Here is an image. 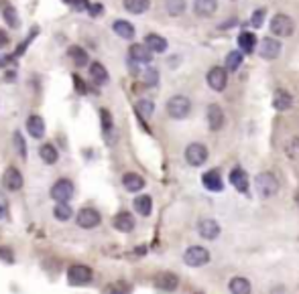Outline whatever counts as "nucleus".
<instances>
[{
    "mask_svg": "<svg viewBox=\"0 0 299 294\" xmlns=\"http://www.w3.org/2000/svg\"><path fill=\"white\" fill-rule=\"evenodd\" d=\"M202 183H204V187H206L208 191H212V193H220V191L224 189V180H222V175H220L218 171H208V173H204Z\"/></svg>",
    "mask_w": 299,
    "mask_h": 294,
    "instance_id": "obj_16",
    "label": "nucleus"
},
{
    "mask_svg": "<svg viewBox=\"0 0 299 294\" xmlns=\"http://www.w3.org/2000/svg\"><path fill=\"white\" fill-rule=\"evenodd\" d=\"M295 203H297V205H299V189H297V191H295Z\"/></svg>",
    "mask_w": 299,
    "mask_h": 294,
    "instance_id": "obj_46",
    "label": "nucleus"
},
{
    "mask_svg": "<svg viewBox=\"0 0 299 294\" xmlns=\"http://www.w3.org/2000/svg\"><path fill=\"white\" fill-rule=\"evenodd\" d=\"M238 45H240V51H242V53H248V55H250V53L256 49V35H254V33H248V31L240 33Z\"/></svg>",
    "mask_w": 299,
    "mask_h": 294,
    "instance_id": "obj_26",
    "label": "nucleus"
},
{
    "mask_svg": "<svg viewBox=\"0 0 299 294\" xmlns=\"http://www.w3.org/2000/svg\"><path fill=\"white\" fill-rule=\"evenodd\" d=\"M75 221H77V225H79L82 230H94V228L100 225L102 215H100V211H96L94 207H84V209L77 211Z\"/></svg>",
    "mask_w": 299,
    "mask_h": 294,
    "instance_id": "obj_6",
    "label": "nucleus"
},
{
    "mask_svg": "<svg viewBox=\"0 0 299 294\" xmlns=\"http://www.w3.org/2000/svg\"><path fill=\"white\" fill-rule=\"evenodd\" d=\"M128 57L132 59L134 63H151L153 61V51L143 43H134L128 49Z\"/></svg>",
    "mask_w": 299,
    "mask_h": 294,
    "instance_id": "obj_13",
    "label": "nucleus"
},
{
    "mask_svg": "<svg viewBox=\"0 0 299 294\" xmlns=\"http://www.w3.org/2000/svg\"><path fill=\"white\" fill-rule=\"evenodd\" d=\"M155 284H157V288H161L165 292H173L180 286V278L173 272H161L155 276Z\"/></svg>",
    "mask_w": 299,
    "mask_h": 294,
    "instance_id": "obj_14",
    "label": "nucleus"
},
{
    "mask_svg": "<svg viewBox=\"0 0 299 294\" xmlns=\"http://www.w3.org/2000/svg\"><path fill=\"white\" fill-rule=\"evenodd\" d=\"M6 61H8L6 57H0V65H6Z\"/></svg>",
    "mask_w": 299,
    "mask_h": 294,
    "instance_id": "obj_45",
    "label": "nucleus"
},
{
    "mask_svg": "<svg viewBox=\"0 0 299 294\" xmlns=\"http://www.w3.org/2000/svg\"><path fill=\"white\" fill-rule=\"evenodd\" d=\"M6 43H8V37H6V33H4L2 29H0V49H2V47H4Z\"/></svg>",
    "mask_w": 299,
    "mask_h": 294,
    "instance_id": "obj_43",
    "label": "nucleus"
},
{
    "mask_svg": "<svg viewBox=\"0 0 299 294\" xmlns=\"http://www.w3.org/2000/svg\"><path fill=\"white\" fill-rule=\"evenodd\" d=\"M39 154H41V159H43L45 165H55L57 159H59V154H57V150H55L53 144H43L39 148Z\"/></svg>",
    "mask_w": 299,
    "mask_h": 294,
    "instance_id": "obj_28",
    "label": "nucleus"
},
{
    "mask_svg": "<svg viewBox=\"0 0 299 294\" xmlns=\"http://www.w3.org/2000/svg\"><path fill=\"white\" fill-rule=\"evenodd\" d=\"M14 146H16V150H18V156L25 159V156H27V150H25V140H23L21 132L14 134Z\"/></svg>",
    "mask_w": 299,
    "mask_h": 294,
    "instance_id": "obj_38",
    "label": "nucleus"
},
{
    "mask_svg": "<svg viewBox=\"0 0 299 294\" xmlns=\"http://www.w3.org/2000/svg\"><path fill=\"white\" fill-rule=\"evenodd\" d=\"M2 217H6V209H4V205H0V219Z\"/></svg>",
    "mask_w": 299,
    "mask_h": 294,
    "instance_id": "obj_44",
    "label": "nucleus"
},
{
    "mask_svg": "<svg viewBox=\"0 0 299 294\" xmlns=\"http://www.w3.org/2000/svg\"><path fill=\"white\" fill-rule=\"evenodd\" d=\"M69 57L73 59V63L77 65V67H84V65H88V53L82 49V47H71L69 49Z\"/></svg>",
    "mask_w": 299,
    "mask_h": 294,
    "instance_id": "obj_33",
    "label": "nucleus"
},
{
    "mask_svg": "<svg viewBox=\"0 0 299 294\" xmlns=\"http://www.w3.org/2000/svg\"><path fill=\"white\" fill-rule=\"evenodd\" d=\"M279 55H281V43H279L277 39L269 37V39H265V41L261 43V57L263 59L273 61V59H277Z\"/></svg>",
    "mask_w": 299,
    "mask_h": 294,
    "instance_id": "obj_15",
    "label": "nucleus"
},
{
    "mask_svg": "<svg viewBox=\"0 0 299 294\" xmlns=\"http://www.w3.org/2000/svg\"><path fill=\"white\" fill-rule=\"evenodd\" d=\"M27 130L33 138H43L45 136V120L41 116H29L27 118Z\"/></svg>",
    "mask_w": 299,
    "mask_h": 294,
    "instance_id": "obj_20",
    "label": "nucleus"
},
{
    "mask_svg": "<svg viewBox=\"0 0 299 294\" xmlns=\"http://www.w3.org/2000/svg\"><path fill=\"white\" fill-rule=\"evenodd\" d=\"M228 290H230V294H250L252 292V284L244 276H234L228 282Z\"/></svg>",
    "mask_w": 299,
    "mask_h": 294,
    "instance_id": "obj_21",
    "label": "nucleus"
},
{
    "mask_svg": "<svg viewBox=\"0 0 299 294\" xmlns=\"http://www.w3.org/2000/svg\"><path fill=\"white\" fill-rule=\"evenodd\" d=\"M112 29H114V33L122 37V39H132L134 37V27L128 22V20H116L114 25H112Z\"/></svg>",
    "mask_w": 299,
    "mask_h": 294,
    "instance_id": "obj_29",
    "label": "nucleus"
},
{
    "mask_svg": "<svg viewBox=\"0 0 299 294\" xmlns=\"http://www.w3.org/2000/svg\"><path fill=\"white\" fill-rule=\"evenodd\" d=\"M291 106H293L291 94L285 92V89H277L275 96H273V108L279 110V112H287V110H291Z\"/></svg>",
    "mask_w": 299,
    "mask_h": 294,
    "instance_id": "obj_17",
    "label": "nucleus"
},
{
    "mask_svg": "<svg viewBox=\"0 0 299 294\" xmlns=\"http://www.w3.org/2000/svg\"><path fill=\"white\" fill-rule=\"evenodd\" d=\"M122 185H124L126 191L138 193V191L145 189V178L141 175H136V173H126V175L122 176Z\"/></svg>",
    "mask_w": 299,
    "mask_h": 294,
    "instance_id": "obj_22",
    "label": "nucleus"
},
{
    "mask_svg": "<svg viewBox=\"0 0 299 294\" xmlns=\"http://www.w3.org/2000/svg\"><path fill=\"white\" fill-rule=\"evenodd\" d=\"M145 45L153 51V53H165L167 51V41L161 37V35H155V33H149L145 37Z\"/></svg>",
    "mask_w": 299,
    "mask_h": 294,
    "instance_id": "obj_24",
    "label": "nucleus"
},
{
    "mask_svg": "<svg viewBox=\"0 0 299 294\" xmlns=\"http://www.w3.org/2000/svg\"><path fill=\"white\" fill-rule=\"evenodd\" d=\"M185 161H187V165H191V167H202V165L208 161V148H206L202 142H191V144L185 148Z\"/></svg>",
    "mask_w": 299,
    "mask_h": 294,
    "instance_id": "obj_7",
    "label": "nucleus"
},
{
    "mask_svg": "<svg viewBox=\"0 0 299 294\" xmlns=\"http://www.w3.org/2000/svg\"><path fill=\"white\" fill-rule=\"evenodd\" d=\"M165 8H167V14L180 16L185 12V0H165Z\"/></svg>",
    "mask_w": 299,
    "mask_h": 294,
    "instance_id": "obj_32",
    "label": "nucleus"
},
{
    "mask_svg": "<svg viewBox=\"0 0 299 294\" xmlns=\"http://www.w3.org/2000/svg\"><path fill=\"white\" fill-rule=\"evenodd\" d=\"M151 6V0H124V8L132 14H143Z\"/></svg>",
    "mask_w": 299,
    "mask_h": 294,
    "instance_id": "obj_27",
    "label": "nucleus"
},
{
    "mask_svg": "<svg viewBox=\"0 0 299 294\" xmlns=\"http://www.w3.org/2000/svg\"><path fill=\"white\" fill-rule=\"evenodd\" d=\"M230 183L238 193H248V175L238 167L230 171Z\"/></svg>",
    "mask_w": 299,
    "mask_h": 294,
    "instance_id": "obj_23",
    "label": "nucleus"
},
{
    "mask_svg": "<svg viewBox=\"0 0 299 294\" xmlns=\"http://www.w3.org/2000/svg\"><path fill=\"white\" fill-rule=\"evenodd\" d=\"M265 14H267V10H265V8H258V10H254L250 25H252V27H261V25H263V20H265Z\"/></svg>",
    "mask_w": 299,
    "mask_h": 294,
    "instance_id": "obj_39",
    "label": "nucleus"
},
{
    "mask_svg": "<svg viewBox=\"0 0 299 294\" xmlns=\"http://www.w3.org/2000/svg\"><path fill=\"white\" fill-rule=\"evenodd\" d=\"M293 31H295V22H293L291 16H287V14H275L271 18V33L275 37H281V39L283 37H291Z\"/></svg>",
    "mask_w": 299,
    "mask_h": 294,
    "instance_id": "obj_4",
    "label": "nucleus"
},
{
    "mask_svg": "<svg viewBox=\"0 0 299 294\" xmlns=\"http://www.w3.org/2000/svg\"><path fill=\"white\" fill-rule=\"evenodd\" d=\"M4 16H6V20H8V25H18V20H16V14H14V8H6L4 10Z\"/></svg>",
    "mask_w": 299,
    "mask_h": 294,
    "instance_id": "obj_41",
    "label": "nucleus"
},
{
    "mask_svg": "<svg viewBox=\"0 0 299 294\" xmlns=\"http://www.w3.org/2000/svg\"><path fill=\"white\" fill-rule=\"evenodd\" d=\"M193 10H195L197 16L210 18V16H214V12L218 10V2H216V0H195V2H193Z\"/></svg>",
    "mask_w": 299,
    "mask_h": 294,
    "instance_id": "obj_18",
    "label": "nucleus"
},
{
    "mask_svg": "<svg viewBox=\"0 0 299 294\" xmlns=\"http://www.w3.org/2000/svg\"><path fill=\"white\" fill-rule=\"evenodd\" d=\"M195 294H204V292H195Z\"/></svg>",
    "mask_w": 299,
    "mask_h": 294,
    "instance_id": "obj_48",
    "label": "nucleus"
},
{
    "mask_svg": "<svg viewBox=\"0 0 299 294\" xmlns=\"http://www.w3.org/2000/svg\"><path fill=\"white\" fill-rule=\"evenodd\" d=\"M106 292L108 294H128V286H126V284H122V282H116V284H112Z\"/></svg>",
    "mask_w": 299,
    "mask_h": 294,
    "instance_id": "obj_40",
    "label": "nucleus"
},
{
    "mask_svg": "<svg viewBox=\"0 0 299 294\" xmlns=\"http://www.w3.org/2000/svg\"><path fill=\"white\" fill-rule=\"evenodd\" d=\"M90 75L94 77L96 83H106L108 81V71L102 63H92L90 65Z\"/></svg>",
    "mask_w": 299,
    "mask_h": 294,
    "instance_id": "obj_30",
    "label": "nucleus"
},
{
    "mask_svg": "<svg viewBox=\"0 0 299 294\" xmlns=\"http://www.w3.org/2000/svg\"><path fill=\"white\" fill-rule=\"evenodd\" d=\"M183 262L189 266V268H202L210 262V252L208 247L204 245H189L183 254Z\"/></svg>",
    "mask_w": 299,
    "mask_h": 294,
    "instance_id": "obj_2",
    "label": "nucleus"
},
{
    "mask_svg": "<svg viewBox=\"0 0 299 294\" xmlns=\"http://www.w3.org/2000/svg\"><path fill=\"white\" fill-rule=\"evenodd\" d=\"M102 122H104V130L112 128V116L108 114V110H102Z\"/></svg>",
    "mask_w": 299,
    "mask_h": 294,
    "instance_id": "obj_42",
    "label": "nucleus"
},
{
    "mask_svg": "<svg viewBox=\"0 0 299 294\" xmlns=\"http://www.w3.org/2000/svg\"><path fill=\"white\" fill-rule=\"evenodd\" d=\"M191 112V100L187 96H173L167 102V114L173 120H183Z\"/></svg>",
    "mask_w": 299,
    "mask_h": 294,
    "instance_id": "obj_3",
    "label": "nucleus"
},
{
    "mask_svg": "<svg viewBox=\"0 0 299 294\" xmlns=\"http://www.w3.org/2000/svg\"><path fill=\"white\" fill-rule=\"evenodd\" d=\"M92 276H94V272H92V268L86 266V264H73V266H69V270H67V280H69V284H73V286L90 284Z\"/></svg>",
    "mask_w": 299,
    "mask_h": 294,
    "instance_id": "obj_5",
    "label": "nucleus"
},
{
    "mask_svg": "<svg viewBox=\"0 0 299 294\" xmlns=\"http://www.w3.org/2000/svg\"><path fill=\"white\" fill-rule=\"evenodd\" d=\"M208 85L214 89V92H224L226 85H228V69L224 67H212L208 71Z\"/></svg>",
    "mask_w": 299,
    "mask_h": 294,
    "instance_id": "obj_8",
    "label": "nucleus"
},
{
    "mask_svg": "<svg viewBox=\"0 0 299 294\" xmlns=\"http://www.w3.org/2000/svg\"><path fill=\"white\" fill-rule=\"evenodd\" d=\"M143 79H145V83H147L149 87H153V85H157V83H159V71L151 67V69H147V71H145Z\"/></svg>",
    "mask_w": 299,
    "mask_h": 294,
    "instance_id": "obj_37",
    "label": "nucleus"
},
{
    "mask_svg": "<svg viewBox=\"0 0 299 294\" xmlns=\"http://www.w3.org/2000/svg\"><path fill=\"white\" fill-rule=\"evenodd\" d=\"M220 225H218V221H214V219H202V221H197V234L200 237H204V239H208V241H212V239H216L218 235H220Z\"/></svg>",
    "mask_w": 299,
    "mask_h": 294,
    "instance_id": "obj_10",
    "label": "nucleus"
},
{
    "mask_svg": "<svg viewBox=\"0 0 299 294\" xmlns=\"http://www.w3.org/2000/svg\"><path fill=\"white\" fill-rule=\"evenodd\" d=\"M136 112H138V116L147 120V118L153 116V112H155V104H153L151 100H138V102H136Z\"/></svg>",
    "mask_w": 299,
    "mask_h": 294,
    "instance_id": "obj_31",
    "label": "nucleus"
},
{
    "mask_svg": "<svg viewBox=\"0 0 299 294\" xmlns=\"http://www.w3.org/2000/svg\"><path fill=\"white\" fill-rule=\"evenodd\" d=\"M285 152H287V156L289 159H299V136H291L289 140H287V144H285Z\"/></svg>",
    "mask_w": 299,
    "mask_h": 294,
    "instance_id": "obj_36",
    "label": "nucleus"
},
{
    "mask_svg": "<svg viewBox=\"0 0 299 294\" xmlns=\"http://www.w3.org/2000/svg\"><path fill=\"white\" fill-rule=\"evenodd\" d=\"M63 2H69V4H75L77 0H63Z\"/></svg>",
    "mask_w": 299,
    "mask_h": 294,
    "instance_id": "obj_47",
    "label": "nucleus"
},
{
    "mask_svg": "<svg viewBox=\"0 0 299 294\" xmlns=\"http://www.w3.org/2000/svg\"><path fill=\"white\" fill-rule=\"evenodd\" d=\"M112 223H114V228H116L118 232H122V234H128V232L134 230V217H132L128 211H120V213H116Z\"/></svg>",
    "mask_w": 299,
    "mask_h": 294,
    "instance_id": "obj_19",
    "label": "nucleus"
},
{
    "mask_svg": "<svg viewBox=\"0 0 299 294\" xmlns=\"http://www.w3.org/2000/svg\"><path fill=\"white\" fill-rule=\"evenodd\" d=\"M208 126H210V130H222V126H224V122H226V116H224V110L218 106V104H210L208 106Z\"/></svg>",
    "mask_w": 299,
    "mask_h": 294,
    "instance_id": "obj_11",
    "label": "nucleus"
},
{
    "mask_svg": "<svg viewBox=\"0 0 299 294\" xmlns=\"http://www.w3.org/2000/svg\"><path fill=\"white\" fill-rule=\"evenodd\" d=\"M254 187H256L261 197L269 199V197H275L279 193V178L273 173H261L254 178Z\"/></svg>",
    "mask_w": 299,
    "mask_h": 294,
    "instance_id": "obj_1",
    "label": "nucleus"
},
{
    "mask_svg": "<svg viewBox=\"0 0 299 294\" xmlns=\"http://www.w3.org/2000/svg\"><path fill=\"white\" fill-rule=\"evenodd\" d=\"M53 215H55V219H59V221H67V219H71L73 211H71V207H69L67 203H57L55 209H53Z\"/></svg>",
    "mask_w": 299,
    "mask_h": 294,
    "instance_id": "obj_34",
    "label": "nucleus"
},
{
    "mask_svg": "<svg viewBox=\"0 0 299 294\" xmlns=\"http://www.w3.org/2000/svg\"><path fill=\"white\" fill-rule=\"evenodd\" d=\"M2 185L8 189V191H21L23 189V175L18 169L14 167H8L2 175Z\"/></svg>",
    "mask_w": 299,
    "mask_h": 294,
    "instance_id": "obj_12",
    "label": "nucleus"
},
{
    "mask_svg": "<svg viewBox=\"0 0 299 294\" xmlns=\"http://www.w3.org/2000/svg\"><path fill=\"white\" fill-rule=\"evenodd\" d=\"M240 65H242V53L240 51H230L226 55V69L228 71H236Z\"/></svg>",
    "mask_w": 299,
    "mask_h": 294,
    "instance_id": "obj_35",
    "label": "nucleus"
},
{
    "mask_svg": "<svg viewBox=\"0 0 299 294\" xmlns=\"http://www.w3.org/2000/svg\"><path fill=\"white\" fill-rule=\"evenodd\" d=\"M73 191H75V187H73V183H71L69 178H59V180L51 187V197H53L57 203H67V201L73 197Z\"/></svg>",
    "mask_w": 299,
    "mask_h": 294,
    "instance_id": "obj_9",
    "label": "nucleus"
},
{
    "mask_svg": "<svg viewBox=\"0 0 299 294\" xmlns=\"http://www.w3.org/2000/svg\"><path fill=\"white\" fill-rule=\"evenodd\" d=\"M132 205H134V211H136L138 215H143V217L151 215V211H153V199H151L149 195H138V197L132 201Z\"/></svg>",
    "mask_w": 299,
    "mask_h": 294,
    "instance_id": "obj_25",
    "label": "nucleus"
}]
</instances>
